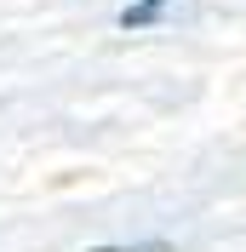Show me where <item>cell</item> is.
<instances>
[{"instance_id":"6da1fadb","label":"cell","mask_w":246,"mask_h":252,"mask_svg":"<svg viewBox=\"0 0 246 252\" xmlns=\"http://www.w3.org/2000/svg\"><path fill=\"white\" fill-rule=\"evenodd\" d=\"M160 6H166V0H143V6H132V12L121 17V23H126V29H138V23H149V17L160 12Z\"/></svg>"},{"instance_id":"7a4b0ae2","label":"cell","mask_w":246,"mask_h":252,"mask_svg":"<svg viewBox=\"0 0 246 252\" xmlns=\"http://www.w3.org/2000/svg\"><path fill=\"white\" fill-rule=\"evenodd\" d=\"M132 252H172L166 241H149V247H132Z\"/></svg>"},{"instance_id":"3957f363","label":"cell","mask_w":246,"mask_h":252,"mask_svg":"<svg viewBox=\"0 0 246 252\" xmlns=\"http://www.w3.org/2000/svg\"><path fill=\"white\" fill-rule=\"evenodd\" d=\"M92 252H121V247H92Z\"/></svg>"}]
</instances>
